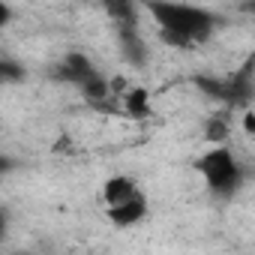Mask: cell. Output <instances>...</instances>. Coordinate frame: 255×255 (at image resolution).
I'll use <instances>...</instances> for the list:
<instances>
[{"mask_svg": "<svg viewBox=\"0 0 255 255\" xmlns=\"http://www.w3.org/2000/svg\"><path fill=\"white\" fill-rule=\"evenodd\" d=\"M123 108L129 111L132 117H147V114H150L147 90H141V87H132L129 93H126V99H123Z\"/></svg>", "mask_w": 255, "mask_h": 255, "instance_id": "cell-7", "label": "cell"}, {"mask_svg": "<svg viewBox=\"0 0 255 255\" xmlns=\"http://www.w3.org/2000/svg\"><path fill=\"white\" fill-rule=\"evenodd\" d=\"M9 21H12V9H9V3H6V0H0V30H3Z\"/></svg>", "mask_w": 255, "mask_h": 255, "instance_id": "cell-10", "label": "cell"}, {"mask_svg": "<svg viewBox=\"0 0 255 255\" xmlns=\"http://www.w3.org/2000/svg\"><path fill=\"white\" fill-rule=\"evenodd\" d=\"M3 234H6V213L0 210V240H3Z\"/></svg>", "mask_w": 255, "mask_h": 255, "instance_id": "cell-12", "label": "cell"}, {"mask_svg": "<svg viewBox=\"0 0 255 255\" xmlns=\"http://www.w3.org/2000/svg\"><path fill=\"white\" fill-rule=\"evenodd\" d=\"M117 42H120V54L129 60L132 66H144L147 63V45L138 33V24H123L117 27Z\"/></svg>", "mask_w": 255, "mask_h": 255, "instance_id": "cell-5", "label": "cell"}, {"mask_svg": "<svg viewBox=\"0 0 255 255\" xmlns=\"http://www.w3.org/2000/svg\"><path fill=\"white\" fill-rule=\"evenodd\" d=\"M102 204L117 228H129L147 216V198L138 183L126 174H114L102 183Z\"/></svg>", "mask_w": 255, "mask_h": 255, "instance_id": "cell-2", "label": "cell"}, {"mask_svg": "<svg viewBox=\"0 0 255 255\" xmlns=\"http://www.w3.org/2000/svg\"><path fill=\"white\" fill-rule=\"evenodd\" d=\"M141 3L153 15L162 42L174 45V48L201 45L219 27V18L213 12H207L201 6H192V3H180V0H141Z\"/></svg>", "mask_w": 255, "mask_h": 255, "instance_id": "cell-1", "label": "cell"}, {"mask_svg": "<svg viewBox=\"0 0 255 255\" xmlns=\"http://www.w3.org/2000/svg\"><path fill=\"white\" fill-rule=\"evenodd\" d=\"M93 75H99L96 66L87 60V54H78V51H69V54L54 66V78H57V81H66V84H75V87H81V84L90 81Z\"/></svg>", "mask_w": 255, "mask_h": 255, "instance_id": "cell-4", "label": "cell"}, {"mask_svg": "<svg viewBox=\"0 0 255 255\" xmlns=\"http://www.w3.org/2000/svg\"><path fill=\"white\" fill-rule=\"evenodd\" d=\"M135 9H138V0H105V12L111 15V21L117 27H123V24H138Z\"/></svg>", "mask_w": 255, "mask_h": 255, "instance_id": "cell-6", "label": "cell"}, {"mask_svg": "<svg viewBox=\"0 0 255 255\" xmlns=\"http://www.w3.org/2000/svg\"><path fill=\"white\" fill-rule=\"evenodd\" d=\"M195 171L204 177L207 189L219 198L234 195L243 180H246V168L240 165V159L234 156V150L228 144H216L213 150H207L204 156L195 159Z\"/></svg>", "mask_w": 255, "mask_h": 255, "instance_id": "cell-3", "label": "cell"}, {"mask_svg": "<svg viewBox=\"0 0 255 255\" xmlns=\"http://www.w3.org/2000/svg\"><path fill=\"white\" fill-rule=\"evenodd\" d=\"M12 165H15V162H12L9 156H0V174H6V171H9Z\"/></svg>", "mask_w": 255, "mask_h": 255, "instance_id": "cell-11", "label": "cell"}, {"mask_svg": "<svg viewBox=\"0 0 255 255\" xmlns=\"http://www.w3.org/2000/svg\"><path fill=\"white\" fill-rule=\"evenodd\" d=\"M21 78H24V69H21L18 63L0 60V87H3V84H15V81H21Z\"/></svg>", "mask_w": 255, "mask_h": 255, "instance_id": "cell-9", "label": "cell"}, {"mask_svg": "<svg viewBox=\"0 0 255 255\" xmlns=\"http://www.w3.org/2000/svg\"><path fill=\"white\" fill-rule=\"evenodd\" d=\"M204 132H207V141H216V144H222L228 135H231V123L219 114V117H210L207 120V126H204Z\"/></svg>", "mask_w": 255, "mask_h": 255, "instance_id": "cell-8", "label": "cell"}]
</instances>
